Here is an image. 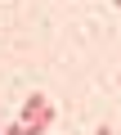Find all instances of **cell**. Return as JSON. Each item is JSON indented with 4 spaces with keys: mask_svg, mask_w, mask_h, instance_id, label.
<instances>
[{
    "mask_svg": "<svg viewBox=\"0 0 121 135\" xmlns=\"http://www.w3.org/2000/svg\"><path fill=\"white\" fill-rule=\"evenodd\" d=\"M94 135H112V131H108V126H99V131H94Z\"/></svg>",
    "mask_w": 121,
    "mask_h": 135,
    "instance_id": "2",
    "label": "cell"
},
{
    "mask_svg": "<svg viewBox=\"0 0 121 135\" xmlns=\"http://www.w3.org/2000/svg\"><path fill=\"white\" fill-rule=\"evenodd\" d=\"M117 5H121V0H117Z\"/></svg>",
    "mask_w": 121,
    "mask_h": 135,
    "instance_id": "4",
    "label": "cell"
},
{
    "mask_svg": "<svg viewBox=\"0 0 121 135\" xmlns=\"http://www.w3.org/2000/svg\"><path fill=\"white\" fill-rule=\"evenodd\" d=\"M117 81H121V77H117Z\"/></svg>",
    "mask_w": 121,
    "mask_h": 135,
    "instance_id": "5",
    "label": "cell"
},
{
    "mask_svg": "<svg viewBox=\"0 0 121 135\" xmlns=\"http://www.w3.org/2000/svg\"><path fill=\"white\" fill-rule=\"evenodd\" d=\"M18 122H23V135H45V131H49V122H54V104H49L45 95H27V104H23Z\"/></svg>",
    "mask_w": 121,
    "mask_h": 135,
    "instance_id": "1",
    "label": "cell"
},
{
    "mask_svg": "<svg viewBox=\"0 0 121 135\" xmlns=\"http://www.w3.org/2000/svg\"><path fill=\"white\" fill-rule=\"evenodd\" d=\"M0 135H5V122H0Z\"/></svg>",
    "mask_w": 121,
    "mask_h": 135,
    "instance_id": "3",
    "label": "cell"
}]
</instances>
